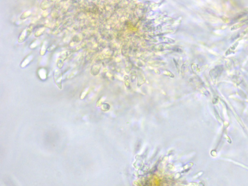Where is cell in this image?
Masks as SVG:
<instances>
[{"mask_svg": "<svg viewBox=\"0 0 248 186\" xmlns=\"http://www.w3.org/2000/svg\"><path fill=\"white\" fill-rule=\"evenodd\" d=\"M62 76L61 72L58 69H56L54 72V80L55 84L60 89H62Z\"/></svg>", "mask_w": 248, "mask_h": 186, "instance_id": "obj_1", "label": "cell"}, {"mask_svg": "<svg viewBox=\"0 0 248 186\" xmlns=\"http://www.w3.org/2000/svg\"><path fill=\"white\" fill-rule=\"evenodd\" d=\"M32 31V28H27L26 29L23 31L22 33H21V36H19V42L22 43L24 41L26 40V38L28 37L30 34L31 33Z\"/></svg>", "mask_w": 248, "mask_h": 186, "instance_id": "obj_2", "label": "cell"}, {"mask_svg": "<svg viewBox=\"0 0 248 186\" xmlns=\"http://www.w3.org/2000/svg\"><path fill=\"white\" fill-rule=\"evenodd\" d=\"M32 59V55H30L28 56L26 58L24 59V61L22 62V64H21V67H26L27 65L30 63V62L31 61Z\"/></svg>", "mask_w": 248, "mask_h": 186, "instance_id": "obj_3", "label": "cell"}, {"mask_svg": "<svg viewBox=\"0 0 248 186\" xmlns=\"http://www.w3.org/2000/svg\"><path fill=\"white\" fill-rule=\"evenodd\" d=\"M39 74L40 78H41L42 80L46 78L47 74H46V71L45 69H43V68H42L41 69H40L39 71Z\"/></svg>", "mask_w": 248, "mask_h": 186, "instance_id": "obj_4", "label": "cell"}, {"mask_svg": "<svg viewBox=\"0 0 248 186\" xmlns=\"http://www.w3.org/2000/svg\"><path fill=\"white\" fill-rule=\"evenodd\" d=\"M46 43L45 42L44 43L43 45H42V48H41V52H40V54H41V55H44L46 53Z\"/></svg>", "mask_w": 248, "mask_h": 186, "instance_id": "obj_5", "label": "cell"}, {"mask_svg": "<svg viewBox=\"0 0 248 186\" xmlns=\"http://www.w3.org/2000/svg\"><path fill=\"white\" fill-rule=\"evenodd\" d=\"M88 91V90H85L84 92L82 93V95H81V96H80V98H81V99H83V98H85V96H86L87 94Z\"/></svg>", "mask_w": 248, "mask_h": 186, "instance_id": "obj_6", "label": "cell"}]
</instances>
